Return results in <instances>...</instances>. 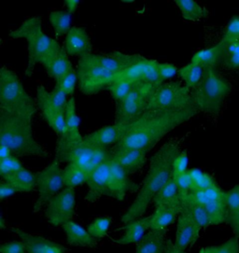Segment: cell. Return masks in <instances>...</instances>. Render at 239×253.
<instances>
[{"label":"cell","instance_id":"cell-43","mask_svg":"<svg viewBox=\"0 0 239 253\" xmlns=\"http://www.w3.org/2000/svg\"><path fill=\"white\" fill-rule=\"evenodd\" d=\"M78 84L77 70L72 69L67 73L65 76L62 77L57 82H55V86L60 88L68 96H73L75 92V88Z\"/></svg>","mask_w":239,"mask_h":253},{"label":"cell","instance_id":"cell-26","mask_svg":"<svg viewBox=\"0 0 239 253\" xmlns=\"http://www.w3.org/2000/svg\"><path fill=\"white\" fill-rule=\"evenodd\" d=\"M166 230L150 231L138 242L136 253H164L166 247Z\"/></svg>","mask_w":239,"mask_h":253},{"label":"cell","instance_id":"cell-21","mask_svg":"<svg viewBox=\"0 0 239 253\" xmlns=\"http://www.w3.org/2000/svg\"><path fill=\"white\" fill-rule=\"evenodd\" d=\"M123 135V129L121 124H113L106 126L93 133L84 136V139L94 147H106L115 146L121 139Z\"/></svg>","mask_w":239,"mask_h":253},{"label":"cell","instance_id":"cell-20","mask_svg":"<svg viewBox=\"0 0 239 253\" xmlns=\"http://www.w3.org/2000/svg\"><path fill=\"white\" fill-rule=\"evenodd\" d=\"M147 153L145 151L135 149H112L111 158L117 162L128 174H132L143 169L147 160Z\"/></svg>","mask_w":239,"mask_h":253},{"label":"cell","instance_id":"cell-25","mask_svg":"<svg viewBox=\"0 0 239 253\" xmlns=\"http://www.w3.org/2000/svg\"><path fill=\"white\" fill-rule=\"evenodd\" d=\"M154 207H169L180 213L181 199L179 189L174 177H171L169 181L163 186L162 190L155 195L154 199Z\"/></svg>","mask_w":239,"mask_h":253},{"label":"cell","instance_id":"cell-42","mask_svg":"<svg viewBox=\"0 0 239 253\" xmlns=\"http://www.w3.org/2000/svg\"><path fill=\"white\" fill-rule=\"evenodd\" d=\"M112 219L111 217H100L96 218L88 226V232L94 238H103L107 236L109 229L111 227Z\"/></svg>","mask_w":239,"mask_h":253},{"label":"cell","instance_id":"cell-36","mask_svg":"<svg viewBox=\"0 0 239 253\" xmlns=\"http://www.w3.org/2000/svg\"><path fill=\"white\" fill-rule=\"evenodd\" d=\"M49 20L55 38L69 34L71 27V14L67 10H54L49 14Z\"/></svg>","mask_w":239,"mask_h":253},{"label":"cell","instance_id":"cell-1","mask_svg":"<svg viewBox=\"0 0 239 253\" xmlns=\"http://www.w3.org/2000/svg\"><path fill=\"white\" fill-rule=\"evenodd\" d=\"M197 110L185 111L147 110L133 121L121 124L123 135L112 149H135L149 152L163 136L195 117Z\"/></svg>","mask_w":239,"mask_h":253},{"label":"cell","instance_id":"cell-51","mask_svg":"<svg viewBox=\"0 0 239 253\" xmlns=\"http://www.w3.org/2000/svg\"><path fill=\"white\" fill-rule=\"evenodd\" d=\"M0 253H27L23 241H11L1 245Z\"/></svg>","mask_w":239,"mask_h":253},{"label":"cell","instance_id":"cell-40","mask_svg":"<svg viewBox=\"0 0 239 253\" xmlns=\"http://www.w3.org/2000/svg\"><path fill=\"white\" fill-rule=\"evenodd\" d=\"M222 65L230 70H239V40L227 44Z\"/></svg>","mask_w":239,"mask_h":253},{"label":"cell","instance_id":"cell-57","mask_svg":"<svg viewBox=\"0 0 239 253\" xmlns=\"http://www.w3.org/2000/svg\"><path fill=\"white\" fill-rule=\"evenodd\" d=\"M6 222H5V219H4V217L3 216H1V218H0V228H1V230H4V229H6Z\"/></svg>","mask_w":239,"mask_h":253},{"label":"cell","instance_id":"cell-12","mask_svg":"<svg viewBox=\"0 0 239 253\" xmlns=\"http://www.w3.org/2000/svg\"><path fill=\"white\" fill-rule=\"evenodd\" d=\"M76 194L75 189L64 188L46 206L45 216L53 227H59L70 220L75 213Z\"/></svg>","mask_w":239,"mask_h":253},{"label":"cell","instance_id":"cell-45","mask_svg":"<svg viewBox=\"0 0 239 253\" xmlns=\"http://www.w3.org/2000/svg\"><path fill=\"white\" fill-rule=\"evenodd\" d=\"M25 169L23 164L18 160L17 157L11 156L8 159L0 160V175L2 179L9 177L18 170Z\"/></svg>","mask_w":239,"mask_h":253},{"label":"cell","instance_id":"cell-54","mask_svg":"<svg viewBox=\"0 0 239 253\" xmlns=\"http://www.w3.org/2000/svg\"><path fill=\"white\" fill-rule=\"evenodd\" d=\"M80 4V1H79V0H67L64 2L65 8L71 15L77 11Z\"/></svg>","mask_w":239,"mask_h":253},{"label":"cell","instance_id":"cell-16","mask_svg":"<svg viewBox=\"0 0 239 253\" xmlns=\"http://www.w3.org/2000/svg\"><path fill=\"white\" fill-rule=\"evenodd\" d=\"M139 186L129 177V174L117 162L111 159L110 197L123 201L127 194L139 191Z\"/></svg>","mask_w":239,"mask_h":253},{"label":"cell","instance_id":"cell-4","mask_svg":"<svg viewBox=\"0 0 239 253\" xmlns=\"http://www.w3.org/2000/svg\"><path fill=\"white\" fill-rule=\"evenodd\" d=\"M9 37L11 40L25 39L28 43V63L25 71L28 78L33 75L36 65L45 68L61 47L54 39L43 32L42 23L39 17L27 19L17 29L11 30Z\"/></svg>","mask_w":239,"mask_h":253},{"label":"cell","instance_id":"cell-33","mask_svg":"<svg viewBox=\"0 0 239 253\" xmlns=\"http://www.w3.org/2000/svg\"><path fill=\"white\" fill-rule=\"evenodd\" d=\"M182 18L190 22H198L208 16V10L194 0H178L175 2Z\"/></svg>","mask_w":239,"mask_h":253},{"label":"cell","instance_id":"cell-2","mask_svg":"<svg viewBox=\"0 0 239 253\" xmlns=\"http://www.w3.org/2000/svg\"><path fill=\"white\" fill-rule=\"evenodd\" d=\"M180 152L179 144L175 140H169L154 153L151 158L149 171L135 201L121 217V221L124 224L131 220L142 218L150 204L154 202L155 195L172 177L173 163Z\"/></svg>","mask_w":239,"mask_h":253},{"label":"cell","instance_id":"cell-44","mask_svg":"<svg viewBox=\"0 0 239 253\" xmlns=\"http://www.w3.org/2000/svg\"><path fill=\"white\" fill-rule=\"evenodd\" d=\"M111 157V150L110 151L106 147H95L93 157L86 170V174L88 176L89 173H91L94 169L101 166L105 162L109 160Z\"/></svg>","mask_w":239,"mask_h":253},{"label":"cell","instance_id":"cell-29","mask_svg":"<svg viewBox=\"0 0 239 253\" xmlns=\"http://www.w3.org/2000/svg\"><path fill=\"white\" fill-rule=\"evenodd\" d=\"M2 180L7 181L12 186L18 194L30 193L37 186V175L26 169L18 170Z\"/></svg>","mask_w":239,"mask_h":253},{"label":"cell","instance_id":"cell-17","mask_svg":"<svg viewBox=\"0 0 239 253\" xmlns=\"http://www.w3.org/2000/svg\"><path fill=\"white\" fill-rule=\"evenodd\" d=\"M10 230L25 243L27 253H66L67 252L62 245L42 236L26 233L20 228L11 227Z\"/></svg>","mask_w":239,"mask_h":253},{"label":"cell","instance_id":"cell-53","mask_svg":"<svg viewBox=\"0 0 239 253\" xmlns=\"http://www.w3.org/2000/svg\"><path fill=\"white\" fill-rule=\"evenodd\" d=\"M16 194H18L17 191L9 183H8L5 180L1 181V184H0V198H1L2 201L5 200L6 198H9L10 196Z\"/></svg>","mask_w":239,"mask_h":253},{"label":"cell","instance_id":"cell-35","mask_svg":"<svg viewBox=\"0 0 239 253\" xmlns=\"http://www.w3.org/2000/svg\"><path fill=\"white\" fill-rule=\"evenodd\" d=\"M66 134L73 137H81L80 132V117L78 115L76 100L73 96L69 97L65 110Z\"/></svg>","mask_w":239,"mask_h":253},{"label":"cell","instance_id":"cell-27","mask_svg":"<svg viewBox=\"0 0 239 253\" xmlns=\"http://www.w3.org/2000/svg\"><path fill=\"white\" fill-rule=\"evenodd\" d=\"M180 212L188 215L189 217L193 219L201 229H204L211 225L210 219L205 208L199 203H197L192 197L191 193L185 199L182 200Z\"/></svg>","mask_w":239,"mask_h":253},{"label":"cell","instance_id":"cell-52","mask_svg":"<svg viewBox=\"0 0 239 253\" xmlns=\"http://www.w3.org/2000/svg\"><path fill=\"white\" fill-rule=\"evenodd\" d=\"M225 223L232 228L234 234L239 238V211L229 213Z\"/></svg>","mask_w":239,"mask_h":253},{"label":"cell","instance_id":"cell-48","mask_svg":"<svg viewBox=\"0 0 239 253\" xmlns=\"http://www.w3.org/2000/svg\"><path fill=\"white\" fill-rule=\"evenodd\" d=\"M174 178L176 179L178 189H179V195H180V199L182 202V200L185 199L192 191V181H191L189 171L187 173L180 175L179 177H174Z\"/></svg>","mask_w":239,"mask_h":253},{"label":"cell","instance_id":"cell-10","mask_svg":"<svg viewBox=\"0 0 239 253\" xmlns=\"http://www.w3.org/2000/svg\"><path fill=\"white\" fill-rule=\"evenodd\" d=\"M95 147L88 143L84 136L73 137L65 135L58 136L55 147L54 161L58 163L73 164L87 170L93 157Z\"/></svg>","mask_w":239,"mask_h":253},{"label":"cell","instance_id":"cell-6","mask_svg":"<svg viewBox=\"0 0 239 253\" xmlns=\"http://www.w3.org/2000/svg\"><path fill=\"white\" fill-rule=\"evenodd\" d=\"M232 86L215 68H205V74L192 95L197 111L209 115H217L222 110V104L230 94Z\"/></svg>","mask_w":239,"mask_h":253},{"label":"cell","instance_id":"cell-8","mask_svg":"<svg viewBox=\"0 0 239 253\" xmlns=\"http://www.w3.org/2000/svg\"><path fill=\"white\" fill-rule=\"evenodd\" d=\"M148 110L185 111L197 110V108L192 91L181 82L174 81L158 87L149 103Z\"/></svg>","mask_w":239,"mask_h":253},{"label":"cell","instance_id":"cell-38","mask_svg":"<svg viewBox=\"0 0 239 253\" xmlns=\"http://www.w3.org/2000/svg\"><path fill=\"white\" fill-rule=\"evenodd\" d=\"M189 174L192 181V191H205L211 187L218 185L211 175L202 171L201 169H190Z\"/></svg>","mask_w":239,"mask_h":253},{"label":"cell","instance_id":"cell-18","mask_svg":"<svg viewBox=\"0 0 239 253\" xmlns=\"http://www.w3.org/2000/svg\"><path fill=\"white\" fill-rule=\"evenodd\" d=\"M63 49L69 56L83 58L92 53L91 39L85 29L82 27L74 26L66 36Z\"/></svg>","mask_w":239,"mask_h":253},{"label":"cell","instance_id":"cell-5","mask_svg":"<svg viewBox=\"0 0 239 253\" xmlns=\"http://www.w3.org/2000/svg\"><path fill=\"white\" fill-rule=\"evenodd\" d=\"M0 110L30 118L38 111L36 100L26 92L17 74L6 67L0 70Z\"/></svg>","mask_w":239,"mask_h":253},{"label":"cell","instance_id":"cell-46","mask_svg":"<svg viewBox=\"0 0 239 253\" xmlns=\"http://www.w3.org/2000/svg\"><path fill=\"white\" fill-rule=\"evenodd\" d=\"M239 40V15L234 16L229 21L227 26L224 29V33L222 37V41L226 44L238 42Z\"/></svg>","mask_w":239,"mask_h":253},{"label":"cell","instance_id":"cell-11","mask_svg":"<svg viewBox=\"0 0 239 253\" xmlns=\"http://www.w3.org/2000/svg\"><path fill=\"white\" fill-rule=\"evenodd\" d=\"M36 175L38 198L34 204V212L37 213L41 211L44 206H47L56 194L64 190L65 185L63 169L60 168L59 163L56 161L53 160L51 165Z\"/></svg>","mask_w":239,"mask_h":253},{"label":"cell","instance_id":"cell-24","mask_svg":"<svg viewBox=\"0 0 239 253\" xmlns=\"http://www.w3.org/2000/svg\"><path fill=\"white\" fill-rule=\"evenodd\" d=\"M63 230L70 246L81 248H94L97 245V240L90 235L88 231L81 227L74 220H70L64 224Z\"/></svg>","mask_w":239,"mask_h":253},{"label":"cell","instance_id":"cell-31","mask_svg":"<svg viewBox=\"0 0 239 253\" xmlns=\"http://www.w3.org/2000/svg\"><path fill=\"white\" fill-rule=\"evenodd\" d=\"M205 74V68L202 66L190 62L179 69L178 75L181 80V83L189 88L191 91L195 90L200 84Z\"/></svg>","mask_w":239,"mask_h":253},{"label":"cell","instance_id":"cell-34","mask_svg":"<svg viewBox=\"0 0 239 253\" xmlns=\"http://www.w3.org/2000/svg\"><path fill=\"white\" fill-rule=\"evenodd\" d=\"M80 61L93 67L102 68L104 70H107L113 74H117L122 69L121 65L114 57H112L111 54L103 55V54L90 53L85 57L80 58Z\"/></svg>","mask_w":239,"mask_h":253},{"label":"cell","instance_id":"cell-13","mask_svg":"<svg viewBox=\"0 0 239 253\" xmlns=\"http://www.w3.org/2000/svg\"><path fill=\"white\" fill-rule=\"evenodd\" d=\"M78 84L80 92L87 95H94L104 89H109L114 82L115 74L85 64L79 60L77 67Z\"/></svg>","mask_w":239,"mask_h":253},{"label":"cell","instance_id":"cell-39","mask_svg":"<svg viewBox=\"0 0 239 253\" xmlns=\"http://www.w3.org/2000/svg\"><path fill=\"white\" fill-rule=\"evenodd\" d=\"M135 84L136 83H132L128 81L116 80L110 85L109 91L111 93L112 98L116 102V104L122 101L128 95Z\"/></svg>","mask_w":239,"mask_h":253},{"label":"cell","instance_id":"cell-37","mask_svg":"<svg viewBox=\"0 0 239 253\" xmlns=\"http://www.w3.org/2000/svg\"><path fill=\"white\" fill-rule=\"evenodd\" d=\"M63 177L65 188L75 189L87 181L85 171L73 164H68V166L63 169Z\"/></svg>","mask_w":239,"mask_h":253},{"label":"cell","instance_id":"cell-49","mask_svg":"<svg viewBox=\"0 0 239 253\" xmlns=\"http://www.w3.org/2000/svg\"><path fill=\"white\" fill-rule=\"evenodd\" d=\"M225 202L228 207L229 213L239 211V184L226 192Z\"/></svg>","mask_w":239,"mask_h":253},{"label":"cell","instance_id":"cell-14","mask_svg":"<svg viewBox=\"0 0 239 253\" xmlns=\"http://www.w3.org/2000/svg\"><path fill=\"white\" fill-rule=\"evenodd\" d=\"M37 107L40 111L48 126L56 133L57 136L66 134L65 111L57 109L49 98V91L45 86L39 85L37 88Z\"/></svg>","mask_w":239,"mask_h":253},{"label":"cell","instance_id":"cell-32","mask_svg":"<svg viewBox=\"0 0 239 253\" xmlns=\"http://www.w3.org/2000/svg\"><path fill=\"white\" fill-rule=\"evenodd\" d=\"M199 204L205 208L210 219L211 225H219L226 221L229 214V210L225 202V199H219V200L206 199V200L201 201Z\"/></svg>","mask_w":239,"mask_h":253},{"label":"cell","instance_id":"cell-55","mask_svg":"<svg viewBox=\"0 0 239 253\" xmlns=\"http://www.w3.org/2000/svg\"><path fill=\"white\" fill-rule=\"evenodd\" d=\"M11 156H13V154L9 147L5 145H0V160L8 159Z\"/></svg>","mask_w":239,"mask_h":253},{"label":"cell","instance_id":"cell-3","mask_svg":"<svg viewBox=\"0 0 239 253\" xmlns=\"http://www.w3.org/2000/svg\"><path fill=\"white\" fill-rule=\"evenodd\" d=\"M0 145L11 150L13 156L47 158L49 152L35 139L32 118L0 110Z\"/></svg>","mask_w":239,"mask_h":253},{"label":"cell","instance_id":"cell-30","mask_svg":"<svg viewBox=\"0 0 239 253\" xmlns=\"http://www.w3.org/2000/svg\"><path fill=\"white\" fill-rule=\"evenodd\" d=\"M179 215V211L169 207L155 208L151 219L150 231L166 230V228L174 223Z\"/></svg>","mask_w":239,"mask_h":253},{"label":"cell","instance_id":"cell-28","mask_svg":"<svg viewBox=\"0 0 239 253\" xmlns=\"http://www.w3.org/2000/svg\"><path fill=\"white\" fill-rule=\"evenodd\" d=\"M69 56V54L65 51L63 47H60L57 53L45 67L48 76L57 82L62 77L65 76L69 71L74 69Z\"/></svg>","mask_w":239,"mask_h":253},{"label":"cell","instance_id":"cell-22","mask_svg":"<svg viewBox=\"0 0 239 253\" xmlns=\"http://www.w3.org/2000/svg\"><path fill=\"white\" fill-rule=\"evenodd\" d=\"M151 219L152 216H149L126 222L123 235L113 241L119 245L137 244L146 236V232L150 230Z\"/></svg>","mask_w":239,"mask_h":253},{"label":"cell","instance_id":"cell-7","mask_svg":"<svg viewBox=\"0 0 239 253\" xmlns=\"http://www.w3.org/2000/svg\"><path fill=\"white\" fill-rule=\"evenodd\" d=\"M111 56L119 62L122 69L115 74L114 81L123 80L132 83L148 82L156 85L163 84L159 74V62L148 59L139 54H126L121 51H115Z\"/></svg>","mask_w":239,"mask_h":253},{"label":"cell","instance_id":"cell-19","mask_svg":"<svg viewBox=\"0 0 239 253\" xmlns=\"http://www.w3.org/2000/svg\"><path fill=\"white\" fill-rule=\"evenodd\" d=\"M201 230L202 229L188 215L180 212L177 222L176 239L174 243L176 249L179 252L185 253L189 247L197 242Z\"/></svg>","mask_w":239,"mask_h":253},{"label":"cell","instance_id":"cell-47","mask_svg":"<svg viewBox=\"0 0 239 253\" xmlns=\"http://www.w3.org/2000/svg\"><path fill=\"white\" fill-rule=\"evenodd\" d=\"M189 157L186 152H181L173 163L172 177H177L187 173L189 171Z\"/></svg>","mask_w":239,"mask_h":253},{"label":"cell","instance_id":"cell-41","mask_svg":"<svg viewBox=\"0 0 239 253\" xmlns=\"http://www.w3.org/2000/svg\"><path fill=\"white\" fill-rule=\"evenodd\" d=\"M199 253H239V237H232L222 245L202 248Z\"/></svg>","mask_w":239,"mask_h":253},{"label":"cell","instance_id":"cell-56","mask_svg":"<svg viewBox=\"0 0 239 253\" xmlns=\"http://www.w3.org/2000/svg\"><path fill=\"white\" fill-rule=\"evenodd\" d=\"M164 253H182V252H179V251H178V250L176 249V247H175L174 243H172V241H171V240H167V241H166V247H165V251H164Z\"/></svg>","mask_w":239,"mask_h":253},{"label":"cell","instance_id":"cell-9","mask_svg":"<svg viewBox=\"0 0 239 253\" xmlns=\"http://www.w3.org/2000/svg\"><path fill=\"white\" fill-rule=\"evenodd\" d=\"M158 87L144 81L136 83L128 95L116 104L115 124H126L145 112Z\"/></svg>","mask_w":239,"mask_h":253},{"label":"cell","instance_id":"cell-15","mask_svg":"<svg viewBox=\"0 0 239 253\" xmlns=\"http://www.w3.org/2000/svg\"><path fill=\"white\" fill-rule=\"evenodd\" d=\"M111 159V157L88 174L86 181L88 185V193L85 196L87 202H96L102 196L110 197Z\"/></svg>","mask_w":239,"mask_h":253},{"label":"cell","instance_id":"cell-50","mask_svg":"<svg viewBox=\"0 0 239 253\" xmlns=\"http://www.w3.org/2000/svg\"><path fill=\"white\" fill-rule=\"evenodd\" d=\"M158 70L162 83L174 78L179 72L178 68L175 65L169 63H159Z\"/></svg>","mask_w":239,"mask_h":253},{"label":"cell","instance_id":"cell-23","mask_svg":"<svg viewBox=\"0 0 239 253\" xmlns=\"http://www.w3.org/2000/svg\"><path fill=\"white\" fill-rule=\"evenodd\" d=\"M226 46V42L222 40L211 48H206L196 52L191 62L198 64L204 68H215L218 65L222 64L225 57Z\"/></svg>","mask_w":239,"mask_h":253}]
</instances>
